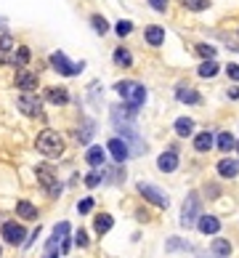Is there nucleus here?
Wrapping results in <instances>:
<instances>
[{
  "label": "nucleus",
  "mask_w": 239,
  "mask_h": 258,
  "mask_svg": "<svg viewBox=\"0 0 239 258\" xmlns=\"http://www.w3.org/2000/svg\"><path fill=\"white\" fill-rule=\"evenodd\" d=\"M218 173L223 178H234L237 173H239V162H234V160H221L218 162Z\"/></svg>",
  "instance_id": "nucleus-19"
},
{
  "label": "nucleus",
  "mask_w": 239,
  "mask_h": 258,
  "mask_svg": "<svg viewBox=\"0 0 239 258\" xmlns=\"http://www.w3.org/2000/svg\"><path fill=\"white\" fill-rule=\"evenodd\" d=\"M229 96L231 99H239V88H229Z\"/></svg>",
  "instance_id": "nucleus-40"
},
{
  "label": "nucleus",
  "mask_w": 239,
  "mask_h": 258,
  "mask_svg": "<svg viewBox=\"0 0 239 258\" xmlns=\"http://www.w3.org/2000/svg\"><path fill=\"white\" fill-rule=\"evenodd\" d=\"M191 131H194V120H189V117H178L175 120V133L178 136H191Z\"/></svg>",
  "instance_id": "nucleus-21"
},
{
  "label": "nucleus",
  "mask_w": 239,
  "mask_h": 258,
  "mask_svg": "<svg viewBox=\"0 0 239 258\" xmlns=\"http://www.w3.org/2000/svg\"><path fill=\"white\" fill-rule=\"evenodd\" d=\"M181 3H184L189 11H202V8L210 5V0H181Z\"/></svg>",
  "instance_id": "nucleus-31"
},
{
  "label": "nucleus",
  "mask_w": 239,
  "mask_h": 258,
  "mask_svg": "<svg viewBox=\"0 0 239 258\" xmlns=\"http://www.w3.org/2000/svg\"><path fill=\"white\" fill-rule=\"evenodd\" d=\"M48 258H59V253H51V256H48Z\"/></svg>",
  "instance_id": "nucleus-41"
},
{
  "label": "nucleus",
  "mask_w": 239,
  "mask_h": 258,
  "mask_svg": "<svg viewBox=\"0 0 239 258\" xmlns=\"http://www.w3.org/2000/svg\"><path fill=\"white\" fill-rule=\"evenodd\" d=\"M115 61L120 67H130V64H133V56L125 51V48H117V51H115Z\"/></svg>",
  "instance_id": "nucleus-30"
},
{
  "label": "nucleus",
  "mask_w": 239,
  "mask_h": 258,
  "mask_svg": "<svg viewBox=\"0 0 239 258\" xmlns=\"http://www.w3.org/2000/svg\"><path fill=\"white\" fill-rule=\"evenodd\" d=\"M115 91L120 93V99L128 106H133V109H138V106L146 102V88L136 80H120L115 86Z\"/></svg>",
  "instance_id": "nucleus-1"
},
{
  "label": "nucleus",
  "mask_w": 239,
  "mask_h": 258,
  "mask_svg": "<svg viewBox=\"0 0 239 258\" xmlns=\"http://www.w3.org/2000/svg\"><path fill=\"white\" fill-rule=\"evenodd\" d=\"M138 192H141V197H146L149 203H154L157 207H168L170 205L168 194H162L157 187H152V184H138Z\"/></svg>",
  "instance_id": "nucleus-7"
},
{
  "label": "nucleus",
  "mask_w": 239,
  "mask_h": 258,
  "mask_svg": "<svg viewBox=\"0 0 239 258\" xmlns=\"http://www.w3.org/2000/svg\"><path fill=\"white\" fill-rule=\"evenodd\" d=\"M24 226L21 224H16V221H8V224H3V240L5 242H11V245H24Z\"/></svg>",
  "instance_id": "nucleus-8"
},
{
  "label": "nucleus",
  "mask_w": 239,
  "mask_h": 258,
  "mask_svg": "<svg viewBox=\"0 0 239 258\" xmlns=\"http://www.w3.org/2000/svg\"><path fill=\"white\" fill-rule=\"evenodd\" d=\"M35 173H37V181L48 189L51 197H59V194H61V184H59V178H56L53 168H51V165H37Z\"/></svg>",
  "instance_id": "nucleus-3"
},
{
  "label": "nucleus",
  "mask_w": 239,
  "mask_h": 258,
  "mask_svg": "<svg viewBox=\"0 0 239 258\" xmlns=\"http://www.w3.org/2000/svg\"><path fill=\"white\" fill-rule=\"evenodd\" d=\"M197 53L202 56V59H207V61L215 59V48L213 46H205V43H202V46H197Z\"/></svg>",
  "instance_id": "nucleus-33"
},
{
  "label": "nucleus",
  "mask_w": 239,
  "mask_h": 258,
  "mask_svg": "<svg viewBox=\"0 0 239 258\" xmlns=\"http://www.w3.org/2000/svg\"><path fill=\"white\" fill-rule=\"evenodd\" d=\"M115 30H117V35L122 37V35H130V30H133V24H130V21H122V19H120Z\"/></svg>",
  "instance_id": "nucleus-34"
},
{
  "label": "nucleus",
  "mask_w": 239,
  "mask_h": 258,
  "mask_svg": "<svg viewBox=\"0 0 239 258\" xmlns=\"http://www.w3.org/2000/svg\"><path fill=\"white\" fill-rule=\"evenodd\" d=\"M197 226H199V232H202V234H218L221 221L215 216H199L197 218Z\"/></svg>",
  "instance_id": "nucleus-11"
},
{
  "label": "nucleus",
  "mask_w": 239,
  "mask_h": 258,
  "mask_svg": "<svg viewBox=\"0 0 239 258\" xmlns=\"http://www.w3.org/2000/svg\"><path fill=\"white\" fill-rule=\"evenodd\" d=\"M215 75H218V64L215 61H205L199 67V77H215Z\"/></svg>",
  "instance_id": "nucleus-29"
},
{
  "label": "nucleus",
  "mask_w": 239,
  "mask_h": 258,
  "mask_svg": "<svg viewBox=\"0 0 239 258\" xmlns=\"http://www.w3.org/2000/svg\"><path fill=\"white\" fill-rule=\"evenodd\" d=\"M226 72H229V77H234V80L239 83V64H229V67H226Z\"/></svg>",
  "instance_id": "nucleus-38"
},
{
  "label": "nucleus",
  "mask_w": 239,
  "mask_h": 258,
  "mask_svg": "<svg viewBox=\"0 0 239 258\" xmlns=\"http://www.w3.org/2000/svg\"><path fill=\"white\" fill-rule=\"evenodd\" d=\"M93 226H96V232H99V234H106L112 226H115V218H112L109 213H101V216H96Z\"/></svg>",
  "instance_id": "nucleus-18"
},
{
  "label": "nucleus",
  "mask_w": 239,
  "mask_h": 258,
  "mask_svg": "<svg viewBox=\"0 0 239 258\" xmlns=\"http://www.w3.org/2000/svg\"><path fill=\"white\" fill-rule=\"evenodd\" d=\"M101 181H104V171H101V168H93V171H90L88 176H85V184H88L90 189H93V187H99Z\"/></svg>",
  "instance_id": "nucleus-27"
},
{
  "label": "nucleus",
  "mask_w": 239,
  "mask_h": 258,
  "mask_svg": "<svg viewBox=\"0 0 239 258\" xmlns=\"http://www.w3.org/2000/svg\"><path fill=\"white\" fill-rule=\"evenodd\" d=\"M16 86H19L24 93L37 91V75H35V72H30V69H19V72H16Z\"/></svg>",
  "instance_id": "nucleus-9"
},
{
  "label": "nucleus",
  "mask_w": 239,
  "mask_h": 258,
  "mask_svg": "<svg viewBox=\"0 0 239 258\" xmlns=\"http://www.w3.org/2000/svg\"><path fill=\"white\" fill-rule=\"evenodd\" d=\"M168 250H189V245L186 242H181V240H168Z\"/></svg>",
  "instance_id": "nucleus-35"
},
{
  "label": "nucleus",
  "mask_w": 239,
  "mask_h": 258,
  "mask_svg": "<svg viewBox=\"0 0 239 258\" xmlns=\"http://www.w3.org/2000/svg\"><path fill=\"white\" fill-rule=\"evenodd\" d=\"M197 218H199V194L189 192L186 194V203H184V213H181V224L189 229L197 224Z\"/></svg>",
  "instance_id": "nucleus-5"
},
{
  "label": "nucleus",
  "mask_w": 239,
  "mask_h": 258,
  "mask_svg": "<svg viewBox=\"0 0 239 258\" xmlns=\"http://www.w3.org/2000/svg\"><path fill=\"white\" fill-rule=\"evenodd\" d=\"M45 99L51 104H67L69 102V93H67V88H45Z\"/></svg>",
  "instance_id": "nucleus-14"
},
{
  "label": "nucleus",
  "mask_w": 239,
  "mask_h": 258,
  "mask_svg": "<svg viewBox=\"0 0 239 258\" xmlns=\"http://www.w3.org/2000/svg\"><path fill=\"white\" fill-rule=\"evenodd\" d=\"M213 253L215 258H226L231 253V245H229V240H213Z\"/></svg>",
  "instance_id": "nucleus-24"
},
{
  "label": "nucleus",
  "mask_w": 239,
  "mask_h": 258,
  "mask_svg": "<svg viewBox=\"0 0 239 258\" xmlns=\"http://www.w3.org/2000/svg\"><path fill=\"white\" fill-rule=\"evenodd\" d=\"M149 3L154 5L157 11H165V8H168V0H149Z\"/></svg>",
  "instance_id": "nucleus-39"
},
{
  "label": "nucleus",
  "mask_w": 239,
  "mask_h": 258,
  "mask_svg": "<svg viewBox=\"0 0 239 258\" xmlns=\"http://www.w3.org/2000/svg\"><path fill=\"white\" fill-rule=\"evenodd\" d=\"M104 157L106 155H104V149H101V147H90L88 155H85V160H88L93 168H101V165H104Z\"/></svg>",
  "instance_id": "nucleus-20"
},
{
  "label": "nucleus",
  "mask_w": 239,
  "mask_h": 258,
  "mask_svg": "<svg viewBox=\"0 0 239 258\" xmlns=\"http://www.w3.org/2000/svg\"><path fill=\"white\" fill-rule=\"evenodd\" d=\"M90 207H93V200H90V197H85V200H80L77 210H80V213H90Z\"/></svg>",
  "instance_id": "nucleus-36"
},
{
  "label": "nucleus",
  "mask_w": 239,
  "mask_h": 258,
  "mask_svg": "<svg viewBox=\"0 0 239 258\" xmlns=\"http://www.w3.org/2000/svg\"><path fill=\"white\" fill-rule=\"evenodd\" d=\"M157 168H159L162 173H173L175 168H178V155H175V152H165V155H159Z\"/></svg>",
  "instance_id": "nucleus-12"
},
{
  "label": "nucleus",
  "mask_w": 239,
  "mask_h": 258,
  "mask_svg": "<svg viewBox=\"0 0 239 258\" xmlns=\"http://www.w3.org/2000/svg\"><path fill=\"white\" fill-rule=\"evenodd\" d=\"M19 109L30 117H40L43 115V102L35 96V93H21L19 96Z\"/></svg>",
  "instance_id": "nucleus-6"
},
{
  "label": "nucleus",
  "mask_w": 239,
  "mask_h": 258,
  "mask_svg": "<svg viewBox=\"0 0 239 258\" xmlns=\"http://www.w3.org/2000/svg\"><path fill=\"white\" fill-rule=\"evenodd\" d=\"M11 53H14V37H11V35H0V64L11 61Z\"/></svg>",
  "instance_id": "nucleus-15"
},
{
  "label": "nucleus",
  "mask_w": 239,
  "mask_h": 258,
  "mask_svg": "<svg viewBox=\"0 0 239 258\" xmlns=\"http://www.w3.org/2000/svg\"><path fill=\"white\" fill-rule=\"evenodd\" d=\"M90 21H93V30L99 32V35H104V32L109 30V24H106V19H104V16H93Z\"/></svg>",
  "instance_id": "nucleus-32"
},
{
  "label": "nucleus",
  "mask_w": 239,
  "mask_h": 258,
  "mask_svg": "<svg viewBox=\"0 0 239 258\" xmlns=\"http://www.w3.org/2000/svg\"><path fill=\"white\" fill-rule=\"evenodd\" d=\"M234 147H237V141H234L231 133H218V149L221 152H231Z\"/></svg>",
  "instance_id": "nucleus-25"
},
{
  "label": "nucleus",
  "mask_w": 239,
  "mask_h": 258,
  "mask_svg": "<svg viewBox=\"0 0 239 258\" xmlns=\"http://www.w3.org/2000/svg\"><path fill=\"white\" fill-rule=\"evenodd\" d=\"M237 152H239V141H237Z\"/></svg>",
  "instance_id": "nucleus-42"
},
{
  "label": "nucleus",
  "mask_w": 239,
  "mask_h": 258,
  "mask_svg": "<svg viewBox=\"0 0 239 258\" xmlns=\"http://www.w3.org/2000/svg\"><path fill=\"white\" fill-rule=\"evenodd\" d=\"M175 99L184 102V104H199V93L194 88H186V86H181L178 91H175Z\"/></svg>",
  "instance_id": "nucleus-16"
},
{
  "label": "nucleus",
  "mask_w": 239,
  "mask_h": 258,
  "mask_svg": "<svg viewBox=\"0 0 239 258\" xmlns=\"http://www.w3.org/2000/svg\"><path fill=\"white\" fill-rule=\"evenodd\" d=\"M194 149H197V152H210V149H213V133H210V131L197 133V138H194Z\"/></svg>",
  "instance_id": "nucleus-17"
},
{
  "label": "nucleus",
  "mask_w": 239,
  "mask_h": 258,
  "mask_svg": "<svg viewBox=\"0 0 239 258\" xmlns=\"http://www.w3.org/2000/svg\"><path fill=\"white\" fill-rule=\"evenodd\" d=\"M146 40H149L152 46L165 43V30H162V27H146Z\"/></svg>",
  "instance_id": "nucleus-23"
},
{
  "label": "nucleus",
  "mask_w": 239,
  "mask_h": 258,
  "mask_svg": "<svg viewBox=\"0 0 239 258\" xmlns=\"http://www.w3.org/2000/svg\"><path fill=\"white\" fill-rule=\"evenodd\" d=\"M27 61H30V48H19V51L14 53V64H16V69H24Z\"/></svg>",
  "instance_id": "nucleus-28"
},
{
  "label": "nucleus",
  "mask_w": 239,
  "mask_h": 258,
  "mask_svg": "<svg viewBox=\"0 0 239 258\" xmlns=\"http://www.w3.org/2000/svg\"><path fill=\"white\" fill-rule=\"evenodd\" d=\"M51 64H53V69L59 72V75H67V77H72V75H77V72H83V61L80 64H72L69 59H67V53H61V51H56V53H51Z\"/></svg>",
  "instance_id": "nucleus-4"
},
{
  "label": "nucleus",
  "mask_w": 239,
  "mask_h": 258,
  "mask_svg": "<svg viewBox=\"0 0 239 258\" xmlns=\"http://www.w3.org/2000/svg\"><path fill=\"white\" fill-rule=\"evenodd\" d=\"M37 152L45 157H61L64 155V138L56 131H43L37 136Z\"/></svg>",
  "instance_id": "nucleus-2"
},
{
  "label": "nucleus",
  "mask_w": 239,
  "mask_h": 258,
  "mask_svg": "<svg viewBox=\"0 0 239 258\" xmlns=\"http://www.w3.org/2000/svg\"><path fill=\"white\" fill-rule=\"evenodd\" d=\"M67 232H69V224H67V221H61L59 226L53 229V237L48 240V250H51V253H53V248H56V245H59V242H64V240H67Z\"/></svg>",
  "instance_id": "nucleus-13"
},
{
  "label": "nucleus",
  "mask_w": 239,
  "mask_h": 258,
  "mask_svg": "<svg viewBox=\"0 0 239 258\" xmlns=\"http://www.w3.org/2000/svg\"><path fill=\"white\" fill-rule=\"evenodd\" d=\"M106 149L112 152V157H115V162H125L130 157V147L122 141V138H112L109 144H106Z\"/></svg>",
  "instance_id": "nucleus-10"
},
{
  "label": "nucleus",
  "mask_w": 239,
  "mask_h": 258,
  "mask_svg": "<svg viewBox=\"0 0 239 258\" xmlns=\"http://www.w3.org/2000/svg\"><path fill=\"white\" fill-rule=\"evenodd\" d=\"M16 213H19L21 218H37V210H35V205L32 203H27V200H21V203H16Z\"/></svg>",
  "instance_id": "nucleus-22"
},
{
  "label": "nucleus",
  "mask_w": 239,
  "mask_h": 258,
  "mask_svg": "<svg viewBox=\"0 0 239 258\" xmlns=\"http://www.w3.org/2000/svg\"><path fill=\"white\" fill-rule=\"evenodd\" d=\"M90 138H93V122L85 120V122H83V131H77V141H80V144H88Z\"/></svg>",
  "instance_id": "nucleus-26"
},
{
  "label": "nucleus",
  "mask_w": 239,
  "mask_h": 258,
  "mask_svg": "<svg viewBox=\"0 0 239 258\" xmlns=\"http://www.w3.org/2000/svg\"><path fill=\"white\" fill-rule=\"evenodd\" d=\"M75 242L80 245V248H85V245H88V234H85L83 229H80V232L75 234Z\"/></svg>",
  "instance_id": "nucleus-37"
}]
</instances>
